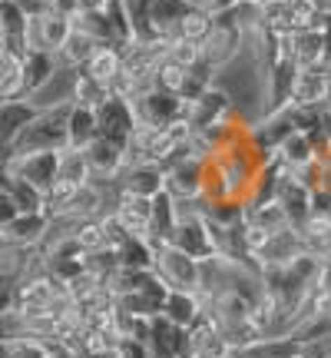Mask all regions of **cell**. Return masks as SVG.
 Returning <instances> with one entry per match:
<instances>
[{"label":"cell","instance_id":"obj_1","mask_svg":"<svg viewBox=\"0 0 331 358\" xmlns=\"http://www.w3.org/2000/svg\"><path fill=\"white\" fill-rule=\"evenodd\" d=\"M70 106L73 103H60V106L40 110L37 120L17 140L13 156L17 153H60V150H66L70 146Z\"/></svg>","mask_w":331,"mask_h":358},{"label":"cell","instance_id":"obj_2","mask_svg":"<svg viewBox=\"0 0 331 358\" xmlns=\"http://www.w3.org/2000/svg\"><path fill=\"white\" fill-rule=\"evenodd\" d=\"M153 272L172 292H199V285H203V262H196L192 256H186L182 249L169 243L156 245Z\"/></svg>","mask_w":331,"mask_h":358},{"label":"cell","instance_id":"obj_3","mask_svg":"<svg viewBox=\"0 0 331 358\" xmlns=\"http://www.w3.org/2000/svg\"><path fill=\"white\" fill-rule=\"evenodd\" d=\"M212 17H216V24L209 30V37L203 40V60L212 70H222V66H229L239 57V50H242V43H245V30L235 24L232 10L212 13Z\"/></svg>","mask_w":331,"mask_h":358},{"label":"cell","instance_id":"obj_4","mask_svg":"<svg viewBox=\"0 0 331 358\" xmlns=\"http://www.w3.org/2000/svg\"><path fill=\"white\" fill-rule=\"evenodd\" d=\"M133 103V113H136V123L146 129H159V127H169L186 116V100L176 96V93H166V90H149L136 96Z\"/></svg>","mask_w":331,"mask_h":358},{"label":"cell","instance_id":"obj_5","mask_svg":"<svg viewBox=\"0 0 331 358\" xmlns=\"http://www.w3.org/2000/svg\"><path fill=\"white\" fill-rule=\"evenodd\" d=\"M7 173L13 179H24L43 196L50 192V186L60 179V153H17L7 159Z\"/></svg>","mask_w":331,"mask_h":358},{"label":"cell","instance_id":"obj_6","mask_svg":"<svg viewBox=\"0 0 331 358\" xmlns=\"http://www.w3.org/2000/svg\"><path fill=\"white\" fill-rule=\"evenodd\" d=\"M40 106L34 100H0V163L7 166L13 156V146L24 136V129L37 120Z\"/></svg>","mask_w":331,"mask_h":358},{"label":"cell","instance_id":"obj_7","mask_svg":"<svg viewBox=\"0 0 331 358\" xmlns=\"http://www.w3.org/2000/svg\"><path fill=\"white\" fill-rule=\"evenodd\" d=\"M96 123H100V136L119 143V146H126V143L133 140V133L140 129L136 113H133V103H129L126 96H116V93H110V96L96 106Z\"/></svg>","mask_w":331,"mask_h":358},{"label":"cell","instance_id":"obj_8","mask_svg":"<svg viewBox=\"0 0 331 358\" xmlns=\"http://www.w3.org/2000/svg\"><path fill=\"white\" fill-rule=\"evenodd\" d=\"M235 113H239V110H235V103H232L229 90H222V87H209L196 103H186V120L192 123V129L219 127V123L232 120Z\"/></svg>","mask_w":331,"mask_h":358},{"label":"cell","instance_id":"obj_9","mask_svg":"<svg viewBox=\"0 0 331 358\" xmlns=\"http://www.w3.org/2000/svg\"><path fill=\"white\" fill-rule=\"evenodd\" d=\"M0 50L27 57L30 50V17L20 0H0Z\"/></svg>","mask_w":331,"mask_h":358},{"label":"cell","instance_id":"obj_10","mask_svg":"<svg viewBox=\"0 0 331 358\" xmlns=\"http://www.w3.org/2000/svg\"><path fill=\"white\" fill-rule=\"evenodd\" d=\"M146 352H149V358H192L189 329H179L172 322H166L163 315H156Z\"/></svg>","mask_w":331,"mask_h":358},{"label":"cell","instance_id":"obj_11","mask_svg":"<svg viewBox=\"0 0 331 358\" xmlns=\"http://www.w3.org/2000/svg\"><path fill=\"white\" fill-rule=\"evenodd\" d=\"M83 153H87V163H89V169H93V179H96V182H113V179H119L123 169H126V146L106 140V136H96Z\"/></svg>","mask_w":331,"mask_h":358},{"label":"cell","instance_id":"obj_12","mask_svg":"<svg viewBox=\"0 0 331 358\" xmlns=\"http://www.w3.org/2000/svg\"><path fill=\"white\" fill-rule=\"evenodd\" d=\"M110 213L123 222V229H126L129 236H149V222H153V199L136 196V192H129V189L119 186Z\"/></svg>","mask_w":331,"mask_h":358},{"label":"cell","instance_id":"obj_13","mask_svg":"<svg viewBox=\"0 0 331 358\" xmlns=\"http://www.w3.org/2000/svg\"><path fill=\"white\" fill-rule=\"evenodd\" d=\"M189 345H192V358H232V352H235L209 312H203L189 325Z\"/></svg>","mask_w":331,"mask_h":358},{"label":"cell","instance_id":"obj_14","mask_svg":"<svg viewBox=\"0 0 331 358\" xmlns=\"http://www.w3.org/2000/svg\"><path fill=\"white\" fill-rule=\"evenodd\" d=\"M331 90V66H298L292 83V103L298 106H321L325 110V100H328Z\"/></svg>","mask_w":331,"mask_h":358},{"label":"cell","instance_id":"obj_15","mask_svg":"<svg viewBox=\"0 0 331 358\" xmlns=\"http://www.w3.org/2000/svg\"><path fill=\"white\" fill-rule=\"evenodd\" d=\"M166 189L176 199H203V159L199 156H182L166 169Z\"/></svg>","mask_w":331,"mask_h":358},{"label":"cell","instance_id":"obj_16","mask_svg":"<svg viewBox=\"0 0 331 358\" xmlns=\"http://www.w3.org/2000/svg\"><path fill=\"white\" fill-rule=\"evenodd\" d=\"M50 232V216L47 213H20L17 219H10L3 229H0V239L13 245H24V249H40L43 239Z\"/></svg>","mask_w":331,"mask_h":358},{"label":"cell","instance_id":"obj_17","mask_svg":"<svg viewBox=\"0 0 331 358\" xmlns=\"http://www.w3.org/2000/svg\"><path fill=\"white\" fill-rule=\"evenodd\" d=\"M73 34V20H66L60 13H43L37 20H30V47L37 50L60 53V47L66 43V37Z\"/></svg>","mask_w":331,"mask_h":358},{"label":"cell","instance_id":"obj_18","mask_svg":"<svg viewBox=\"0 0 331 358\" xmlns=\"http://www.w3.org/2000/svg\"><path fill=\"white\" fill-rule=\"evenodd\" d=\"M57 70H60L57 53L30 47V50H27V57H24V96L40 93V90H43L53 77H57Z\"/></svg>","mask_w":331,"mask_h":358},{"label":"cell","instance_id":"obj_19","mask_svg":"<svg viewBox=\"0 0 331 358\" xmlns=\"http://www.w3.org/2000/svg\"><path fill=\"white\" fill-rule=\"evenodd\" d=\"M123 64H126V53L119 50V47H113V43H100V47L93 50V57L87 60L83 73L110 90L113 87V80L123 73Z\"/></svg>","mask_w":331,"mask_h":358},{"label":"cell","instance_id":"obj_20","mask_svg":"<svg viewBox=\"0 0 331 358\" xmlns=\"http://www.w3.org/2000/svg\"><path fill=\"white\" fill-rule=\"evenodd\" d=\"M275 199L285 206V213H288V219H292V226H302V222L311 216V186H305L295 173L288 179H281L279 196H275Z\"/></svg>","mask_w":331,"mask_h":358},{"label":"cell","instance_id":"obj_21","mask_svg":"<svg viewBox=\"0 0 331 358\" xmlns=\"http://www.w3.org/2000/svg\"><path fill=\"white\" fill-rule=\"evenodd\" d=\"M119 186L136 196H146L153 199L156 192L166 189V169L163 166H153V163H140V166H126L123 176H119Z\"/></svg>","mask_w":331,"mask_h":358},{"label":"cell","instance_id":"obj_22","mask_svg":"<svg viewBox=\"0 0 331 358\" xmlns=\"http://www.w3.org/2000/svg\"><path fill=\"white\" fill-rule=\"evenodd\" d=\"M203 312L205 308H203L199 292H172V289H169V295H166V302H163V319L179 325V329H189Z\"/></svg>","mask_w":331,"mask_h":358},{"label":"cell","instance_id":"obj_23","mask_svg":"<svg viewBox=\"0 0 331 358\" xmlns=\"http://www.w3.org/2000/svg\"><path fill=\"white\" fill-rule=\"evenodd\" d=\"M176 229V196L169 189L153 196V222H149V239L156 245L169 243V236Z\"/></svg>","mask_w":331,"mask_h":358},{"label":"cell","instance_id":"obj_24","mask_svg":"<svg viewBox=\"0 0 331 358\" xmlns=\"http://www.w3.org/2000/svg\"><path fill=\"white\" fill-rule=\"evenodd\" d=\"M292 57L298 66H321L325 64V34L318 27L295 30L292 34Z\"/></svg>","mask_w":331,"mask_h":358},{"label":"cell","instance_id":"obj_25","mask_svg":"<svg viewBox=\"0 0 331 358\" xmlns=\"http://www.w3.org/2000/svg\"><path fill=\"white\" fill-rule=\"evenodd\" d=\"M281 150V163L285 166H292L295 173H302V169H311L318 163V153H315V140L308 136V133H292L288 140L279 146Z\"/></svg>","mask_w":331,"mask_h":358},{"label":"cell","instance_id":"obj_26","mask_svg":"<svg viewBox=\"0 0 331 358\" xmlns=\"http://www.w3.org/2000/svg\"><path fill=\"white\" fill-rule=\"evenodd\" d=\"M96 136H100L96 110H93V106H83V103H73V106H70V146L87 150Z\"/></svg>","mask_w":331,"mask_h":358},{"label":"cell","instance_id":"obj_27","mask_svg":"<svg viewBox=\"0 0 331 358\" xmlns=\"http://www.w3.org/2000/svg\"><path fill=\"white\" fill-rule=\"evenodd\" d=\"M0 100H24V57L0 50Z\"/></svg>","mask_w":331,"mask_h":358},{"label":"cell","instance_id":"obj_28","mask_svg":"<svg viewBox=\"0 0 331 358\" xmlns=\"http://www.w3.org/2000/svg\"><path fill=\"white\" fill-rule=\"evenodd\" d=\"M196 10L192 0H149V13H153V24L163 37H172V30L179 27V20L186 13Z\"/></svg>","mask_w":331,"mask_h":358},{"label":"cell","instance_id":"obj_29","mask_svg":"<svg viewBox=\"0 0 331 358\" xmlns=\"http://www.w3.org/2000/svg\"><path fill=\"white\" fill-rule=\"evenodd\" d=\"M37 256V249H24L0 239V282H17L27 275V268Z\"/></svg>","mask_w":331,"mask_h":358},{"label":"cell","instance_id":"obj_30","mask_svg":"<svg viewBox=\"0 0 331 358\" xmlns=\"http://www.w3.org/2000/svg\"><path fill=\"white\" fill-rule=\"evenodd\" d=\"M96 47H100V43L89 37V34H83V30H77V27H73V34H70V37H66V43L60 47L57 60H60V66H70V70H83Z\"/></svg>","mask_w":331,"mask_h":358},{"label":"cell","instance_id":"obj_31","mask_svg":"<svg viewBox=\"0 0 331 358\" xmlns=\"http://www.w3.org/2000/svg\"><path fill=\"white\" fill-rule=\"evenodd\" d=\"M126 7V17L133 24V37L136 43H156V40H166L153 24V13H149V0H123Z\"/></svg>","mask_w":331,"mask_h":358},{"label":"cell","instance_id":"obj_32","mask_svg":"<svg viewBox=\"0 0 331 358\" xmlns=\"http://www.w3.org/2000/svg\"><path fill=\"white\" fill-rule=\"evenodd\" d=\"M156 262V243L149 236H129L119 245V266L123 268H153Z\"/></svg>","mask_w":331,"mask_h":358},{"label":"cell","instance_id":"obj_33","mask_svg":"<svg viewBox=\"0 0 331 358\" xmlns=\"http://www.w3.org/2000/svg\"><path fill=\"white\" fill-rule=\"evenodd\" d=\"M245 219L255 222V226H262V229H268V232H279V229H285V226H292V219H288V213H285V206H281L279 199L255 203L252 209H245Z\"/></svg>","mask_w":331,"mask_h":358},{"label":"cell","instance_id":"obj_34","mask_svg":"<svg viewBox=\"0 0 331 358\" xmlns=\"http://www.w3.org/2000/svg\"><path fill=\"white\" fill-rule=\"evenodd\" d=\"M212 24H216V17L205 10V7H196L192 13H186V17L179 20V27L172 30V40H196V43H203V40L209 37Z\"/></svg>","mask_w":331,"mask_h":358},{"label":"cell","instance_id":"obj_35","mask_svg":"<svg viewBox=\"0 0 331 358\" xmlns=\"http://www.w3.org/2000/svg\"><path fill=\"white\" fill-rule=\"evenodd\" d=\"M60 179H70V182H77V186L93 182V169H89L83 150H77V146L60 150Z\"/></svg>","mask_w":331,"mask_h":358},{"label":"cell","instance_id":"obj_36","mask_svg":"<svg viewBox=\"0 0 331 358\" xmlns=\"http://www.w3.org/2000/svg\"><path fill=\"white\" fill-rule=\"evenodd\" d=\"M73 27L83 30V34H89L96 43H113V27H110V17H106L103 7L100 10H80L77 17H73Z\"/></svg>","mask_w":331,"mask_h":358},{"label":"cell","instance_id":"obj_37","mask_svg":"<svg viewBox=\"0 0 331 358\" xmlns=\"http://www.w3.org/2000/svg\"><path fill=\"white\" fill-rule=\"evenodd\" d=\"M216 73L219 70H212L205 60L203 64H196V66H189V73H186V87H182L179 96H182L186 103H196L209 87H216Z\"/></svg>","mask_w":331,"mask_h":358},{"label":"cell","instance_id":"obj_38","mask_svg":"<svg viewBox=\"0 0 331 358\" xmlns=\"http://www.w3.org/2000/svg\"><path fill=\"white\" fill-rule=\"evenodd\" d=\"M70 236L77 239V245L83 249V252H87V256H89V252H96V249H106V236H103V222H100V216L77 222Z\"/></svg>","mask_w":331,"mask_h":358},{"label":"cell","instance_id":"obj_39","mask_svg":"<svg viewBox=\"0 0 331 358\" xmlns=\"http://www.w3.org/2000/svg\"><path fill=\"white\" fill-rule=\"evenodd\" d=\"M186 66H179L176 60H159V66H156V90H166V93H182V87H186Z\"/></svg>","mask_w":331,"mask_h":358},{"label":"cell","instance_id":"obj_40","mask_svg":"<svg viewBox=\"0 0 331 358\" xmlns=\"http://www.w3.org/2000/svg\"><path fill=\"white\" fill-rule=\"evenodd\" d=\"M110 96V90L96 83V80H89L83 70H77V80H73V103H83V106H100L103 100Z\"/></svg>","mask_w":331,"mask_h":358},{"label":"cell","instance_id":"obj_41","mask_svg":"<svg viewBox=\"0 0 331 358\" xmlns=\"http://www.w3.org/2000/svg\"><path fill=\"white\" fill-rule=\"evenodd\" d=\"M10 196L20 213H47V196L40 189H34L30 182H24V179H13Z\"/></svg>","mask_w":331,"mask_h":358},{"label":"cell","instance_id":"obj_42","mask_svg":"<svg viewBox=\"0 0 331 358\" xmlns=\"http://www.w3.org/2000/svg\"><path fill=\"white\" fill-rule=\"evenodd\" d=\"M166 57L189 70V66L203 64V43H196V40H172V37H169V53H166Z\"/></svg>","mask_w":331,"mask_h":358},{"label":"cell","instance_id":"obj_43","mask_svg":"<svg viewBox=\"0 0 331 358\" xmlns=\"http://www.w3.org/2000/svg\"><path fill=\"white\" fill-rule=\"evenodd\" d=\"M288 3H292V34L295 30L318 27V17H321L318 0H288Z\"/></svg>","mask_w":331,"mask_h":358},{"label":"cell","instance_id":"obj_44","mask_svg":"<svg viewBox=\"0 0 331 358\" xmlns=\"http://www.w3.org/2000/svg\"><path fill=\"white\" fill-rule=\"evenodd\" d=\"M3 358H53V342H40V338H24L7 345Z\"/></svg>","mask_w":331,"mask_h":358},{"label":"cell","instance_id":"obj_45","mask_svg":"<svg viewBox=\"0 0 331 358\" xmlns=\"http://www.w3.org/2000/svg\"><path fill=\"white\" fill-rule=\"evenodd\" d=\"M242 0H209V7L205 10L209 13H226V10H232V7H239Z\"/></svg>","mask_w":331,"mask_h":358},{"label":"cell","instance_id":"obj_46","mask_svg":"<svg viewBox=\"0 0 331 358\" xmlns=\"http://www.w3.org/2000/svg\"><path fill=\"white\" fill-rule=\"evenodd\" d=\"M7 308H10V289H3V292H0V315H3ZM3 355H7V345L0 342V358H3Z\"/></svg>","mask_w":331,"mask_h":358},{"label":"cell","instance_id":"obj_47","mask_svg":"<svg viewBox=\"0 0 331 358\" xmlns=\"http://www.w3.org/2000/svg\"><path fill=\"white\" fill-rule=\"evenodd\" d=\"M321 282L331 289V262H325V266H321Z\"/></svg>","mask_w":331,"mask_h":358},{"label":"cell","instance_id":"obj_48","mask_svg":"<svg viewBox=\"0 0 331 358\" xmlns=\"http://www.w3.org/2000/svg\"><path fill=\"white\" fill-rule=\"evenodd\" d=\"M325 116H328V123H331V90H328V100H325Z\"/></svg>","mask_w":331,"mask_h":358},{"label":"cell","instance_id":"obj_49","mask_svg":"<svg viewBox=\"0 0 331 358\" xmlns=\"http://www.w3.org/2000/svg\"><path fill=\"white\" fill-rule=\"evenodd\" d=\"M0 169H3V163H0Z\"/></svg>","mask_w":331,"mask_h":358}]
</instances>
